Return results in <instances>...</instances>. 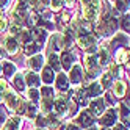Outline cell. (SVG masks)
Wrapping results in <instances>:
<instances>
[{"instance_id": "obj_1", "label": "cell", "mask_w": 130, "mask_h": 130, "mask_svg": "<svg viewBox=\"0 0 130 130\" xmlns=\"http://www.w3.org/2000/svg\"><path fill=\"white\" fill-rule=\"evenodd\" d=\"M102 8V2H83V16H85L86 22H92L99 17Z\"/></svg>"}, {"instance_id": "obj_2", "label": "cell", "mask_w": 130, "mask_h": 130, "mask_svg": "<svg viewBox=\"0 0 130 130\" xmlns=\"http://www.w3.org/2000/svg\"><path fill=\"white\" fill-rule=\"evenodd\" d=\"M116 27H118L116 19H113L111 16L105 14L104 17H102L100 24L97 25V31H99V35H102V36H108V35H113V33L116 31Z\"/></svg>"}, {"instance_id": "obj_3", "label": "cell", "mask_w": 130, "mask_h": 130, "mask_svg": "<svg viewBox=\"0 0 130 130\" xmlns=\"http://www.w3.org/2000/svg\"><path fill=\"white\" fill-rule=\"evenodd\" d=\"M28 10H30L28 2H17V5L13 8V17H14V21H16L17 25L27 21V17H28V14H30Z\"/></svg>"}, {"instance_id": "obj_4", "label": "cell", "mask_w": 130, "mask_h": 130, "mask_svg": "<svg viewBox=\"0 0 130 130\" xmlns=\"http://www.w3.org/2000/svg\"><path fill=\"white\" fill-rule=\"evenodd\" d=\"M85 68L88 72V77H94L99 72V63H97V57L96 53H86L85 57Z\"/></svg>"}, {"instance_id": "obj_5", "label": "cell", "mask_w": 130, "mask_h": 130, "mask_svg": "<svg viewBox=\"0 0 130 130\" xmlns=\"http://www.w3.org/2000/svg\"><path fill=\"white\" fill-rule=\"evenodd\" d=\"M68 94L66 92H61V94L57 97V100H55V104H53V110H55V113H57L58 116H63V115H66L68 113Z\"/></svg>"}, {"instance_id": "obj_6", "label": "cell", "mask_w": 130, "mask_h": 130, "mask_svg": "<svg viewBox=\"0 0 130 130\" xmlns=\"http://www.w3.org/2000/svg\"><path fill=\"white\" fill-rule=\"evenodd\" d=\"M105 111V102L104 99H94L89 104V113L91 116H102V113Z\"/></svg>"}, {"instance_id": "obj_7", "label": "cell", "mask_w": 130, "mask_h": 130, "mask_svg": "<svg viewBox=\"0 0 130 130\" xmlns=\"http://www.w3.org/2000/svg\"><path fill=\"white\" fill-rule=\"evenodd\" d=\"M116 119H118L116 110L115 108H110V110H107L105 113H104V116L100 118V124L104 125V127H110V125H115Z\"/></svg>"}, {"instance_id": "obj_8", "label": "cell", "mask_w": 130, "mask_h": 130, "mask_svg": "<svg viewBox=\"0 0 130 130\" xmlns=\"http://www.w3.org/2000/svg\"><path fill=\"white\" fill-rule=\"evenodd\" d=\"M77 44L80 49H92L96 44V38L92 35H80L77 39Z\"/></svg>"}, {"instance_id": "obj_9", "label": "cell", "mask_w": 130, "mask_h": 130, "mask_svg": "<svg viewBox=\"0 0 130 130\" xmlns=\"http://www.w3.org/2000/svg\"><path fill=\"white\" fill-rule=\"evenodd\" d=\"M30 35H31V38H33V41L31 42H35L36 45H42V42L45 41V38H47V33H45V30H42V28H38V27H35V28L30 31Z\"/></svg>"}, {"instance_id": "obj_10", "label": "cell", "mask_w": 130, "mask_h": 130, "mask_svg": "<svg viewBox=\"0 0 130 130\" xmlns=\"http://www.w3.org/2000/svg\"><path fill=\"white\" fill-rule=\"evenodd\" d=\"M5 97V104H6V107L10 108V110H16V107L19 105V102H21V99H19V96L16 94V92H13V91H6V94L3 96Z\"/></svg>"}, {"instance_id": "obj_11", "label": "cell", "mask_w": 130, "mask_h": 130, "mask_svg": "<svg viewBox=\"0 0 130 130\" xmlns=\"http://www.w3.org/2000/svg\"><path fill=\"white\" fill-rule=\"evenodd\" d=\"M27 64H28V68L31 71H39V69H42V66H44L42 55H33V57H30L28 61H27Z\"/></svg>"}, {"instance_id": "obj_12", "label": "cell", "mask_w": 130, "mask_h": 130, "mask_svg": "<svg viewBox=\"0 0 130 130\" xmlns=\"http://www.w3.org/2000/svg\"><path fill=\"white\" fill-rule=\"evenodd\" d=\"M61 47H63V35H60V33L52 35V38H50V52L57 53L58 50H61Z\"/></svg>"}, {"instance_id": "obj_13", "label": "cell", "mask_w": 130, "mask_h": 130, "mask_svg": "<svg viewBox=\"0 0 130 130\" xmlns=\"http://www.w3.org/2000/svg\"><path fill=\"white\" fill-rule=\"evenodd\" d=\"M82 78H83L82 68L78 66V64H75V66H74V68L71 69V74H69L68 80H69L71 83H74V85H77V83H80V82H82Z\"/></svg>"}, {"instance_id": "obj_14", "label": "cell", "mask_w": 130, "mask_h": 130, "mask_svg": "<svg viewBox=\"0 0 130 130\" xmlns=\"http://www.w3.org/2000/svg\"><path fill=\"white\" fill-rule=\"evenodd\" d=\"M72 63H74V55H72L71 52H66V50H64V52L61 53V57H60V66L64 68V71H68V69H71Z\"/></svg>"}, {"instance_id": "obj_15", "label": "cell", "mask_w": 130, "mask_h": 130, "mask_svg": "<svg viewBox=\"0 0 130 130\" xmlns=\"http://www.w3.org/2000/svg\"><path fill=\"white\" fill-rule=\"evenodd\" d=\"M91 124H92V116H91V113H89L88 110L82 111L80 116H78V125L80 127H85V128H89Z\"/></svg>"}, {"instance_id": "obj_16", "label": "cell", "mask_w": 130, "mask_h": 130, "mask_svg": "<svg viewBox=\"0 0 130 130\" xmlns=\"http://www.w3.org/2000/svg\"><path fill=\"white\" fill-rule=\"evenodd\" d=\"M5 47H6V52L10 55H14L19 50V42H17V39L14 36H10V38H6V41H5Z\"/></svg>"}, {"instance_id": "obj_17", "label": "cell", "mask_w": 130, "mask_h": 130, "mask_svg": "<svg viewBox=\"0 0 130 130\" xmlns=\"http://www.w3.org/2000/svg\"><path fill=\"white\" fill-rule=\"evenodd\" d=\"M97 57V63L100 64V66H107V64L110 63V52L107 47H100L99 49V53L96 55Z\"/></svg>"}, {"instance_id": "obj_18", "label": "cell", "mask_w": 130, "mask_h": 130, "mask_svg": "<svg viewBox=\"0 0 130 130\" xmlns=\"http://www.w3.org/2000/svg\"><path fill=\"white\" fill-rule=\"evenodd\" d=\"M55 82H57V88H58L61 92H66V91H68L69 80H68V77H66V74H64V72L58 74V77L55 78Z\"/></svg>"}, {"instance_id": "obj_19", "label": "cell", "mask_w": 130, "mask_h": 130, "mask_svg": "<svg viewBox=\"0 0 130 130\" xmlns=\"http://www.w3.org/2000/svg\"><path fill=\"white\" fill-rule=\"evenodd\" d=\"M74 41H75V31L72 30V27H68L66 33H64V36H63V45L69 49L71 45L74 44Z\"/></svg>"}, {"instance_id": "obj_20", "label": "cell", "mask_w": 130, "mask_h": 130, "mask_svg": "<svg viewBox=\"0 0 130 130\" xmlns=\"http://www.w3.org/2000/svg\"><path fill=\"white\" fill-rule=\"evenodd\" d=\"M24 80L27 82V85H28V86H31V89H36V86L39 85V75H38V74H35V72H28L24 77Z\"/></svg>"}, {"instance_id": "obj_21", "label": "cell", "mask_w": 130, "mask_h": 130, "mask_svg": "<svg viewBox=\"0 0 130 130\" xmlns=\"http://www.w3.org/2000/svg\"><path fill=\"white\" fill-rule=\"evenodd\" d=\"M85 92H86V96L88 97H97L100 92H102V86L99 85V83H91V85L88 88H85Z\"/></svg>"}, {"instance_id": "obj_22", "label": "cell", "mask_w": 130, "mask_h": 130, "mask_svg": "<svg viewBox=\"0 0 130 130\" xmlns=\"http://www.w3.org/2000/svg\"><path fill=\"white\" fill-rule=\"evenodd\" d=\"M47 121H49L50 130H63V128H64L63 122H61V121L55 116V115H49V116H47Z\"/></svg>"}, {"instance_id": "obj_23", "label": "cell", "mask_w": 130, "mask_h": 130, "mask_svg": "<svg viewBox=\"0 0 130 130\" xmlns=\"http://www.w3.org/2000/svg\"><path fill=\"white\" fill-rule=\"evenodd\" d=\"M41 80L45 83V85H50V83L55 80V74L50 68H42V75H41Z\"/></svg>"}, {"instance_id": "obj_24", "label": "cell", "mask_w": 130, "mask_h": 130, "mask_svg": "<svg viewBox=\"0 0 130 130\" xmlns=\"http://www.w3.org/2000/svg\"><path fill=\"white\" fill-rule=\"evenodd\" d=\"M125 91H127V85L122 82V80H118L116 83H115V96L116 97H122L124 94H125Z\"/></svg>"}, {"instance_id": "obj_25", "label": "cell", "mask_w": 130, "mask_h": 130, "mask_svg": "<svg viewBox=\"0 0 130 130\" xmlns=\"http://www.w3.org/2000/svg\"><path fill=\"white\" fill-rule=\"evenodd\" d=\"M128 61V50L127 49H119L116 53V64H124Z\"/></svg>"}, {"instance_id": "obj_26", "label": "cell", "mask_w": 130, "mask_h": 130, "mask_svg": "<svg viewBox=\"0 0 130 130\" xmlns=\"http://www.w3.org/2000/svg\"><path fill=\"white\" fill-rule=\"evenodd\" d=\"M49 64H50V69L52 71H60L61 66H60V57L57 53H50L49 55Z\"/></svg>"}, {"instance_id": "obj_27", "label": "cell", "mask_w": 130, "mask_h": 130, "mask_svg": "<svg viewBox=\"0 0 130 130\" xmlns=\"http://www.w3.org/2000/svg\"><path fill=\"white\" fill-rule=\"evenodd\" d=\"M19 125H21V118H19V116H13V118L6 122L5 130H17V128H19Z\"/></svg>"}, {"instance_id": "obj_28", "label": "cell", "mask_w": 130, "mask_h": 130, "mask_svg": "<svg viewBox=\"0 0 130 130\" xmlns=\"http://www.w3.org/2000/svg\"><path fill=\"white\" fill-rule=\"evenodd\" d=\"M13 82H14V86H16L17 91H24V88H25V80H24V75H22V74H17V75H14Z\"/></svg>"}, {"instance_id": "obj_29", "label": "cell", "mask_w": 130, "mask_h": 130, "mask_svg": "<svg viewBox=\"0 0 130 130\" xmlns=\"http://www.w3.org/2000/svg\"><path fill=\"white\" fill-rule=\"evenodd\" d=\"M19 38H16L17 39V42H24V44H28V42H31V35H30V31L28 30H21V33L17 35Z\"/></svg>"}, {"instance_id": "obj_30", "label": "cell", "mask_w": 130, "mask_h": 130, "mask_svg": "<svg viewBox=\"0 0 130 130\" xmlns=\"http://www.w3.org/2000/svg\"><path fill=\"white\" fill-rule=\"evenodd\" d=\"M2 69H3V74H5V77H11L13 74H14V71H16V66H14L13 63L6 61V63H3Z\"/></svg>"}, {"instance_id": "obj_31", "label": "cell", "mask_w": 130, "mask_h": 130, "mask_svg": "<svg viewBox=\"0 0 130 130\" xmlns=\"http://www.w3.org/2000/svg\"><path fill=\"white\" fill-rule=\"evenodd\" d=\"M25 113L28 118H35L38 116V105H33V104H25Z\"/></svg>"}, {"instance_id": "obj_32", "label": "cell", "mask_w": 130, "mask_h": 130, "mask_svg": "<svg viewBox=\"0 0 130 130\" xmlns=\"http://www.w3.org/2000/svg\"><path fill=\"white\" fill-rule=\"evenodd\" d=\"M53 108V100L52 99H42L41 100V110L44 113H50Z\"/></svg>"}, {"instance_id": "obj_33", "label": "cell", "mask_w": 130, "mask_h": 130, "mask_svg": "<svg viewBox=\"0 0 130 130\" xmlns=\"http://www.w3.org/2000/svg\"><path fill=\"white\" fill-rule=\"evenodd\" d=\"M38 49H39V45H36L35 42H28V44H25L24 52H25L27 55H30V57H33V55L38 52Z\"/></svg>"}, {"instance_id": "obj_34", "label": "cell", "mask_w": 130, "mask_h": 130, "mask_svg": "<svg viewBox=\"0 0 130 130\" xmlns=\"http://www.w3.org/2000/svg\"><path fill=\"white\" fill-rule=\"evenodd\" d=\"M111 83H113V77H111L108 72H105L104 75H102V78H100V83H99V85H100V86H104V88H108V86L111 85Z\"/></svg>"}, {"instance_id": "obj_35", "label": "cell", "mask_w": 130, "mask_h": 130, "mask_svg": "<svg viewBox=\"0 0 130 130\" xmlns=\"http://www.w3.org/2000/svg\"><path fill=\"white\" fill-rule=\"evenodd\" d=\"M28 99L31 100L33 105L39 104V91H38V89H30V91H28Z\"/></svg>"}, {"instance_id": "obj_36", "label": "cell", "mask_w": 130, "mask_h": 130, "mask_svg": "<svg viewBox=\"0 0 130 130\" xmlns=\"http://www.w3.org/2000/svg\"><path fill=\"white\" fill-rule=\"evenodd\" d=\"M115 10L118 13H125L128 10V3L127 2H122V0H119V2H115Z\"/></svg>"}, {"instance_id": "obj_37", "label": "cell", "mask_w": 130, "mask_h": 130, "mask_svg": "<svg viewBox=\"0 0 130 130\" xmlns=\"http://www.w3.org/2000/svg\"><path fill=\"white\" fill-rule=\"evenodd\" d=\"M47 125H49V121H47V118H45L44 115L36 118V127H38V128H45Z\"/></svg>"}, {"instance_id": "obj_38", "label": "cell", "mask_w": 130, "mask_h": 130, "mask_svg": "<svg viewBox=\"0 0 130 130\" xmlns=\"http://www.w3.org/2000/svg\"><path fill=\"white\" fill-rule=\"evenodd\" d=\"M121 118H122L124 124H127V125H128V107H127L125 104L121 105Z\"/></svg>"}, {"instance_id": "obj_39", "label": "cell", "mask_w": 130, "mask_h": 130, "mask_svg": "<svg viewBox=\"0 0 130 130\" xmlns=\"http://www.w3.org/2000/svg\"><path fill=\"white\" fill-rule=\"evenodd\" d=\"M41 96H42V99H52V97H53L52 88H50V86H44V88L41 89Z\"/></svg>"}, {"instance_id": "obj_40", "label": "cell", "mask_w": 130, "mask_h": 130, "mask_svg": "<svg viewBox=\"0 0 130 130\" xmlns=\"http://www.w3.org/2000/svg\"><path fill=\"white\" fill-rule=\"evenodd\" d=\"M63 3L61 0H55V2H49V6L52 8V11H60L61 8H63Z\"/></svg>"}, {"instance_id": "obj_41", "label": "cell", "mask_w": 130, "mask_h": 130, "mask_svg": "<svg viewBox=\"0 0 130 130\" xmlns=\"http://www.w3.org/2000/svg\"><path fill=\"white\" fill-rule=\"evenodd\" d=\"M128 27H130V19H128V14L122 16V21H121V28L124 31H128Z\"/></svg>"}, {"instance_id": "obj_42", "label": "cell", "mask_w": 130, "mask_h": 130, "mask_svg": "<svg viewBox=\"0 0 130 130\" xmlns=\"http://www.w3.org/2000/svg\"><path fill=\"white\" fill-rule=\"evenodd\" d=\"M110 75L111 77H119V66L118 64H113V66H110Z\"/></svg>"}, {"instance_id": "obj_43", "label": "cell", "mask_w": 130, "mask_h": 130, "mask_svg": "<svg viewBox=\"0 0 130 130\" xmlns=\"http://www.w3.org/2000/svg\"><path fill=\"white\" fill-rule=\"evenodd\" d=\"M6 91H8V85H6V82H5V80H0V97L5 96V94H6Z\"/></svg>"}, {"instance_id": "obj_44", "label": "cell", "mask_w": 130, "mask_h": 130, "mask_svg": "<svg viewBox=\"0 0 130 130\" xmlns=\"http://www.w3.org/2000/svg\"><path fill=\"white\" fill-rule=\"evenodd\" d=\"M14 111H16V113H17V115H22V113H25V104H24V102H22V100L19 102V105H17V107H16V110H14Z\"/></svg>"}, {"instance_id": "obj_45", "label": "cell", "mask_w": 130, "mask_h": 130, "mask_svg": "<svg viewBox=\"0 0 130 130\" xmlns=\"http://www.w3.org/2000/svg\"><path fill=\"white\" fill-rule=\"evenodd\" d=\"M5 122H6V113H5L3 108H0V125L5 124Z\"/></svg>"}, {"instance_id": "obj_46", "label": "cell", "mask_w": 130, "mask_h": 130, "mask_svg": "<svg viewBox=\"0 0 130 130\" xmlns=\"http://www.w3.org/2000/svg\"><path fill=\"white\" fill-rule=\"evenodd\" d=\"M105 100L108 102V104L115 105V99H113V94H111V92H107V94H105ZM105 100H104V102H105Z\"/></svg>"}, {"instance_id": "obj_47", "label": "cell", "mask_w": 130, "mask_h": 130, "mask_svg": "<svg viewBox=\"0 0 130 130\" xmlns=\"http://www.w3.org/2000/svg\"><path fill=\"white\" fill-rule=\"evenodd\" d=\"M11 33H13V35H19V33H21V27L17 25V24H13V27H11Z\"/></svg>"}, {"instance_id": "obj_48", "label": "cell", "mask_w": 130, "mask_h": 130, "mask_svg": "<svg viewBox=\"0 0 130 130\" xmlns=\"http://www.w3.org/2000/svg\"><path fill=\"white\" fill-rule=\"evenodd\" d=\"M6 25H8V22H6V19H0V31H3V30H6Z\"/></svg>"}, {"instance_id": "obj_49", "label": "cell", "mask_w": 130, "mask_h": 130, "mask_svg": "<svg viewBox=\"0 0 130 130\" xmlns=\"http://www.w3.org/2000/svg\"><path fill=\"white\" fill-rule=\"evenodd\" d=\"M66 130H80V128H78L77 125H74V124H71V125H68V128H66Z\"/></svg>"}, {"instance_id": "obj_50", "label": "cell", "mask_w": 130, "mask_h": 130, "mask_svg": "<svg viewBox=\"0 0 130 130\" xmlns=\"http://www.w3.org/2000/svg\"><path fill=\"white\" fill-rule=\"evenodd\" d=\"M115 130H127V128H125V127H124L122 124H118V125L115 127Z\"/></svg>"}, {"instance_id": "obj_51", "label": "cell", "mask_w": 130, "mask_h": 130, "mask_svg": "<svg viewBox=\"0 0 130 130\" xmlns=\"http://www.w3.org/2000/svg\"><path fill=\"white\" fill-rule=\"evenodd\" d=\"M5 57H6V52H5L2 47H0V58H5Z\"/></svg>"}, {"instance_id": "obj_52", "label": "cell", "mask_w": 130, "mask_h": 130, "mask_svg": "<svg viewBox=\"0 0 130 130\" xmlns=\"http://www.w3.org/2000/svg\"><path fill=\"white\" fill-rule=\"evenodd\" d=\"M88 130H97V128H96V127H89Z\"/></svg>"}, {"instance_id": "obj_53", "label": "cell", "mask_w": 130, "mask_h": 130, "mask_svg": "<svg viewBox=\"0 0 130 130\" xmlns=\"http://www.w3.org/2000/svg\"><path fill=\"white\" fill-rule=\"evenodd\" d=\"M2 16H3V13H2V10H0V19H2Z\"/></svg>"}, {"instance_id": "obj_54", "label": "cell", "mask_w": 130, "mask_h": 130, "mask_svg": "<svg viewBox=\"0 0 130 130\" xmlns=\"http://www.w3.org/2000/svg\"><path fill=\"white\" fill-rule=\"evenodd\" d=\"M0 74H2V64H0Z\"/></svg>"}, {"instance_id": "obj_55", "label": "cell", "mask_w": 130, "mask_h": 130, "mask_svg": "<svg viewBox=\"0 0 130 130\" xmlns=\"http://www.w3.org/2000/svg\"><path fill=\"white\" fill-rule=\"evenodd\" d=\"M36 130H45V128H36Z\"/></svg>"}, {"instance_id": "obj_56", "label": "cell", "mask_w": 130, "mask_h": 130, "mask_svg": "<svg viewBox=\"0 0 130 130\" xmlns=\"http://www.w3.org/2000/svg\"><path fill=\"white\" fill-rule=\"evenodd\" d=\"M104 130H110V128H104Z\"/></svg>"}]
</instances>
